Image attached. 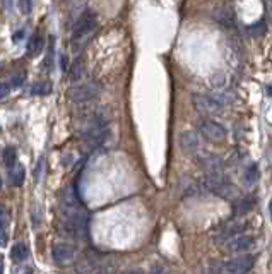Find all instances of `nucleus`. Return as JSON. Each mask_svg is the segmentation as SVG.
Instances as JSON below:
<instances>
[{
  "mask_svg": "<svg viewBox=\"0 0 272 274\" xmlns=\"http://www.w3.org/2000/svg\"><path fill=\"white\" fill-rule=\"evenodd\" d=\"M265 5V16H267V21L272 24V0H264Z\"/></svg>",
  "mask_w": 272,
  "mask_h": 274,
  "instance_id": "c756f323",
  "label": "nucleus"
},
{
  "mask_svg": "<svg viewBox=\"0 0 272 274\" xmlns=\"http://www.w3.org/2000/svg\"><path fill=\"white\" fill-rule=\"evenodd\" d=\"M241 178H243L245 185H248V187L255 185V183H257V180H258V166L257 165L247 166V168H245V172H243V175H241Z\"/></svg>",
  "mask_w": 272,
  "mask_h": 274,
  "instance_id": "6ab92c4d",
  "label": "nucleus"
},
{
  "mask_svg": "<svg viewBox=\"0 0 272 274\" xmlns=\"http://www.w3.org/2000/svg\"><path fill=\"white\" fill-rule=\"evenodd\" d=\"M4 273V262H2V257H0V274Z\"/></svg>",
  "mask_w": 272,
  "mask_h": 274,
  "instance_id": "c9c22d12",
  "label": "nucleus"
},
{
  "mask_svg": "<svg viewBox=\"0 0 272 274\" xmlns=\"http://www.w3.org/2000/svg\"><path fill=\"white\" fill-rule=\"evenodd\" d=\"M16 161H18V151H16V148H12V146L5 148L4 149V163L7 166H14Z\"/></svg>",
  "mask_w": 272,
  "mask_h": 274,
  "instance_id": "393cba45",
  "label": "nucleus"
},
{
  "mask_svg": "<svg viewBox=\"0 0 272 274\" xmlns=\"http://www.w3.org/2000/svg\"><path fill=\"white\" fill-rule=\"evenodd\" d=\"M9 225V215L4 206H0V232H4Z\"/></svg>",
  "mask_w": 272,
  "mask_h": 274,
  "instance_id": "cd10ccee",
  "label": "nucleus"
},
{
  "mask_svg": "<svg viewBox=\"0 0 272 274\" xmlns=\"http://www.w3.org/2000/svg\"><path fill=\"white\" fill-rule=\"evenodd\" d=\"M87 215L79 211L74 213H62V230L69 236L80 240L87 235Z\"/></svg>",
  "mask_w": 272,
  "mask_h": 274,
  "instance_id": "f03ea898",
  "label": "nucleus"
},
{
  "mask_svg": "<svg viewBox=\"0 0 272 274\" xmlns=\"http://www.w3.org/2000/svg\"><path fill=\"white\" fill-rule=\"evenodd\" d=\"M149 274H166V273H164V269L161 266H154Z\"/></svg>",
  "mask_w": 272,
  "mask_h": 274,
  "instance_id": "2f4dec72",
  "label": "nucleus"
},
{
  "mask_svg": "<svg viewBox=\"0 0 272 274\" xmlns=\"http://www.w3.org/2000/svg\"><path fill=\"white\" fill-rule=\"evenodd\" d=\"M52 255L57 264H62L63 266V264L72 262V259L76 257V249L72 245H69V243H57L52 250Z\"/></svg>",
  "mask_w": 272,
  "mask_h": 274,
  "instance_id": "9d476101",
  "label": "nucleus"
},
{
  "mask_svg": "<svg viewBox=\"0 0 272 274\" xmlns=\"http://www.w3.org/2000/svg\"><path fill=\"white\" fill-rule=\"evenodd\" d=\"M98 29V18L93 11H84L72 29V50L79 52Z\"/></svg>",
  "mask_w": 272,
  "mask_h": 274,
  "instance_id": "f257e3e1",
  "label": "nucleus"
},
{
  "mask_svg": "<svg viewBox=\"0 0 272 274\" xmlns=\"http://www.w3.org/2000/svg\"><path fill=\"white\" fill-rule=\"evenodd\" d=\"M95 274H110V269L108 267H98V269L95 271Z\"/></svg>",
  "mask_w": 272,
  "mask_h": 274,
  "instance_id": "72a5a7b5",
  "label": "nucleus"
},
{
  "mask_svg": "<svg viewBox=\"0 0 272 274\" xmlns=\"http://www.w3.org/2000/svg\"><path fill=\"white\" fill-rule=\"evenodd\" d=\"M255 200L252 199V197H245V199H238L236 202H234L233 206V211L236 216H245L248 215V213L252 211V208H253Z\"/></svg>",
  "mask_w": 272,
  "mask_h": 274,
  "instance_id": "2eb2a0df",
  "label": "nucleus"
},
{
  "mask_svg": "<svg viewBox=\"0 0 272 274\" xmlns=\"http://www.w3.org/2000/svg\"><path fill=\"white\" fill-rule=\"evenodd\" d=\"M86 72V65H84V60L82 59H76L70 65V71H69V79L70 81H79L80 78L84 76Z\"/></svg>",
  "mask_w": 272,
  "mask_h": 274,
  "instance_id": "f3484780",
  "label": "nucleus"
},
{
  "mask_svg": "<svg viewBox=\"0 0 272 274\" xmlns=\"http://www.w3.org/2000/svg\"><path fill=\"white\" fill-rule=\"evenodd\" d=\"M43 48H45V38H43L39 33H36V35L33 36V38L29 39V43H28V53H29V55H33V57H36V55H39V53H41Z\"/></svg>",
  "mask_w": 272,
  "mask_h": 274,
  "instance_id": "dca6fc26",
  "label": "nucleus"
},
{
  "mask_svg": "<svg viewBox=\"0 0 272 274\" xmlns=\"http://www.w3.org/2000/svg\"><path fill=\"white\" fill-rule=\"evenodd\" d=\"M269 209H271V219H272V200L269 202Z\"/></svg>",
  "mask_w": 272,
  "mask_h": 274,
  "instance_id": "4c0bfd02",
  "label": "nucleus"
},
{
  "mask_svg": "<svg viewBox=\"0 0 272 274\" xmlns=\"http://www.w3.org/2000/svg\"><path fill=\"white\" fill-rule=\"evenodd\" d=\"M99 267L98 257L93 254H84L76 262V274H95V271Z\"/></svg>",
  "mask_w": 272,
  "mask_h": 274,
  "instance_id": "9b49d317",
  "label": "nucleus"
},
{
  "mask_svg": "<svg viewBox=\"0 0 272 274\" xmlns=\"http://www.w3.org/2000/svg\"><path fill=\"white\" fill-rule=\"evenodd\" d=\"M0 187H2V178H0Z\"/></svg>",
  "mask_w": 272,
  "mask_h": 274,
  "instance_id": "ea45409f",
  "label": "nucleus"
},
{
  "mask_svg": "<svg viewBox=\"0 0 272 274\" xmlns=\"http://www.w3.org/2000/svg\"><path fill=\"white\" fill-rule=\"evenodd\" d=\"M41 168H43V159H39L38 166H36V170H35V176H36V178H39V173H41Z\"/></svg>",
  "mask_w": 272,
  "mask_h": 274,
  "instance_id": "473e14b6",
  "label": "nucleus"
},
{
  "mask_svg": "<svg viewBox=\"0 0 272 274\" xmlns=\"http://www.w3.org/2000/svg\"><path fill=\"white\" fill-rule=\"evenodd\" d=\"M214 21H217L221 26H224V28H234V24H236V18H234L231 12L228 11H223L221 14H216L214 16Z\"/></svg>",
  "mask_w": 272,
  "mask_h": 274,
  "instance_id": "aec40b11",
  "label": "nucleus"
},
{
  "mask_svg": "<svg viewBox=\"0 0 272 274\" xmlns=\"http://www.w3.org/2000/svg\"><path fill=\"white\" fill-rule=\"evenodd\" d=\"M11 7H12V0H5V9L9 11Z\"/></svg>",
  "mask_w": 272,
  "mask_h": 274,
  "instance_id": "f704fd0d",
  "label": "nucleus"
},
{
  "mask_svg": "<svg viewBox=\"0 0 272 274\" xmlns=\"http://www.w3.org/2000/svg\"><path fill=\"white\" fill-rule=\"evenodd\" d=\"M24 178H26V172H24V166L22 165H14V168H12L11 172V182L12 185L16 187H21L22 183H24Z\"/></svg>",
  "mask_w": 272,
  "mask_h": 274,
  "instance_id": "412c9836",
  "label": "nucleus"
},
{
  "mask_svg": "<svg viewBox=\"0 0 272 274\" xmlns=\"http://www.w3.org/2000/svg\"><path fill=\"white\" fill-rule=\"evenodd\" d=\"M247 31L250 33L252 36H264V35H265V31H267V24H265L264 21H258L257 24L248 26Z\"/></svg>",
  "mask_w": 272,
  "mask_h": 274,
  "instance_id": "a878e982",
  "label": "nucleus"
},
{
  "mask_svg": "<svg viewBox=\"0 0 272 274\" xmlns=\"http://www.w3.org/2000/svg\"><path fill=\"white\" fill-rule=\"evenodd\" d=\"M127 274H142L140 271H130V273H127Z\"/></svg>",
  "mask_w": 272,
  "mask_h": 274,
  "instance_id": "e433bc0d",
  "label": "nucleus"
},
{
  "mask_svg": "<svg viewBox=\"0 0 272 274\" xmlns=\"http://www.w3.org/2000/svg\"><path fill=\"white\" fill-rule=\"evenodd\" d=\"M216 194H217V196H221V197H224V199H236V197H238L236 187L231 185V183H226V182H224L223 185L216 190Z\"/></svg>",
  "mask_w": 272,
  "mask_h": 274,
  "instance_id": "4be33fe9",
  "label": "nucleus"
},
{
  "mask_svg": "<svg viewBox=\"0 0 272 274\" xmlns=\"http://www.w3.org/2000/svg\"><path fill=\"white\" fill-rule=\"evenodd\" d=\"M29 93H31V95H35V96L50 95V93H52V84H50V82H36V84L31 86Z\"/></svg>",
  "mask_w": 272,
  "mask_h": 274,
  "instance_id": "5701e85b",
  "label": "nucleus"
},
{
  "mask_svg": "<svg viewBox=\"0 0 272 274\" xmlns=\"http://www.w3.org/2000/svg\"><path fill=\"white\" fill-rule=\"evenodd\" d=\"M62 213H74L79 211V199H77L76 192L72 187H67L62 192Z\"/></svg>",
  "mask_w": 272,
  "mask_h": 274,
  "instance_id": "f8f14e48",
  "label": "nucleus"
},
{
  "mask_svg": "<svg viewBox=\"0 0 272 274\" xmlns=\"http://www.w3.org/2000/svg\"><path fill=\"white\" fill-rule=\"evenodd\" d=\"M2 67H4V65H2V63H0V71H2Z\"/></svg>",
  "mask_w": 272,
  "mask_h": 274,
  "instance_id": "58836bf2",
  "label": "nucleus"
},
{
  "mask_svg": "<svg viewBox=\"0 0 272 274\" xmlns=\"http://www.w3.org/2000/svg\"><path fill=\"white\" fill-rule=\"evenodd\" d=\"M200 165L204 166V170H206L207 173H223V159L217 158V156H204L202 159H200Z\"/></svg>",
  "mask_w": 272,
  "mask_h": 274,
  "instance_id": "4468645a",
  "label": "nucleus"
},
{
  "mask_svg": "<svg viewBox=\"0 0 272 274\" xmlns=\"http://www.w3.org/2000/svg\"><path fill=\"white\" fill-rule=\"evenodd\" d=\"M255 245V240L253 236L250 235H236L233 236V238L226 240V243H224V249L230 250V252L233 254H245L248 252V250L252 249V247Z\"/></svg>",
  "mask_w": 272,
  "mask_h": 274,
  "instance_id": "0eeeda50",
  "label": "nucleus"
},
{
  "mask_svg": "<svg viewBox=\"0 0 272 274\" xmlns=\"http://www.w3.org/2000/svg\"><path fill=\"white\" fill-rule=\"evenodd\" d=\"M120 274H127V273H120Z\"/></svg>",
  "mask_w": 272,
  "mask_h": 274,
  "instance_id": "a19ab883",
  "label": "nucleus"
},
{
  "mask_svg": "<svg viewBox=\"0 0 272 274\" xmlns=\"http://www.w3.org/2000/svg\"><path fill=\"white\" fill-rule=\"evenodd\" d=\"M24 81H26V76L22 74V72H19V74L12 76L9 86H11V88H21V86L24 84Z\"/></svg>",
  "mask_w": 272,
  "mask_h": 274,
  "instance_id": "bb28decb",
  "label": "nucleus"
},
{
  "mask_svg": "<svg viewBox=\"0 0 272 274\" xmlns=\"http://www.w3.org/2000/svg\"><path fill=\"white\" fill-rule=\"evenodd\" d=\"M243 232V223H238V221H231L228 223L224 228H219L216 233L217 240H221V242H226V240L233 238V236L240 235V233Z\"/></svg>",
  "mask_w": 272,
  "mask_h": 274,
  "instance_id": "ddd939ff",
  "label": "nucleus"
},
{
  "mask_svg": "<svg viewBox=\"0 0 272 274\" xmlns=\"http://www.w3.org/2000/svg\"><path fill=\"white\" fill-rule=\"evenodd\" d=\"M11 93V86L7 82H0V99H4L5 96H9Z\"/></svg>",
  "mask_w": 272,
  "mask_h": 274,
  "instance_id": "7c9ffc66",
  "label": "nucleus"
},
{
  "mask_svg": "<svg viewBox=\"0 0 272 274\" xmlns=\"http://www.w3.org/2000/svg\"><path fill=\"white\" fill-rule=\"evenodd\" d=\"M108 136H110L108 125L95 127V129H89L82 134L84 142H86L87 148H91V149H96V148H99V146L105 144V141L108 139Z\"/></svg>",
  "mask_w": 272,
  "mask_h": 274,
  "instance_id": "423d86ee",
  "label": "nucleus"
},
{
  "mask_svg": "<svg viewBox=\"0 0 272 274\" xmlns=\"http://www.w3.org/2000/svg\"><path fill=\"white\" fill-rule=\"evenodd\" d=\"M29 255V249L26 243H16L14 247H12L11 250V259L14 260V262H22V260H26Z\"/></svg>",
  "mask_w": 272,
  "mask_h": 274,
  "instance_id": "a211bd4d",
  "label": "nucleus"
},
{
  "mask_svg": "<svg viewBox=\"0 0 272 274\" xmlns=\"http://www.w3.org/2000/svg\"><path fill=\"white\" fill-rule=\"evenodd\" d=\"M194 106L199 113H204V115H213V113H219L221 110L224 108L221 103H217L216 99L213 98V95H194L192 99Z\"/></svg>",
  "mask_w": 272,
  "mask_h": 274,
  "instance_id": "39448f33",
  "label": "nucleus"
},
{
  "mask_svg": "<svg viewBox=\"0 0 272 274\" xmlns=\"http://www.w3.org/2000/svg\"><path fill=\"white\" fill-rule=\"evenodd\" d=\"M199 132L204 139L211 142H221L226 139L228 132L219 122H214V120H202L199 123Z\"/></svg>",
  "mask_w": 272,
  "mask_h": 274,
  "instance_id": "20e7f679",
  "label": "nucleus"
},
{
  "mask_svg": "<svg viewBox=\"0 0 272 274\" xmlns=\"http://www.w3.org/2000/svg\"><path fill=\"white\" fill-rule=\"evenodd\" d=\"M253 266V257L250 255H238L236 259L224 264L223 274H247Z\"/></svg>",
  "mask_w": 272,
  "mask_h": 274,
  "instance_id": "6e6552de",
  "label": "nucleus"
},
{
  "mask_svg": "<svg viewBox=\"0 0 272 274\" xmlns=\"http://www.w3.org/2000/svg\"><path fill=\"white\" fill-rule=\"evenodd\" d=\"M101 93V86L95 81H87L82 82V84L72 86V88L67 91V96L72 103H77V105H86V103L96 99Z\"/></svg>",
  "mask_w": 272,
  "mask_h": 274,
  "instance_id": "7ed1b4c3",
  "label": "nucleus"
},
{
  "mask_svg": "<svg viewBox=\"0 0 272 274\" xmlns=\"http://www.w3.org/2000/svg\"><path fill=\"white\" fill-rule=\"evenodd\" d=\"M178 144H180L181 151L185 155H195L200 148L199 134L194 132V130H183L178 137Z\"/></svg>",
  "mask_w": 272,
  "mask_h": 274,
  "instance_id": "1a4fd4ad",
  "label": "nucleus"
},
{
  "mask_svg": "<svg viewBox=\"0 0 272 274\" xmlns=\"http://www.w3.org/2000/svg\"><path fill=\"white\" fill-rule=\"evenodd\" d=\"M18 5H19V11H21L22 14H29L33 9V0H19Z\"/></svg>",
  "mask_w": 272,
  "mask_h": 274,
  "instance_id": "c85d7f7f",
  "label": "nucleus"
},
{
  "mask_svg": "<svg viewBox=\"0 0 272 274\" xmlns=\"http://www.w3.org/2000/svg\"><path fill=\"white\" fill-rule=\"evenodd\" d=\"M209 82L213 88L223 89L224 86H226V74H224V72H214V74L209 78Z\"/></svg>",
  "mask_w": 272,
  "mask_h": 274,
  "instance_id": "b1692460",
  "label": "nucleus"
}]
</instances>
